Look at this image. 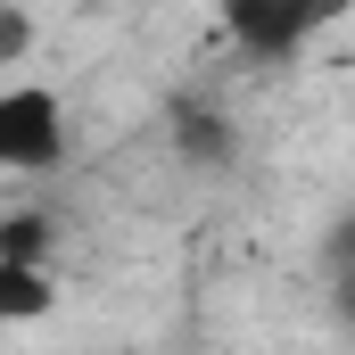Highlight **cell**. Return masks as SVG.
Segmentation results:
<instances>
[{"label": "cell", "instance_id": "obj_1", "mask_svg": "<svg viewBox=\"0 0 355 355\" xmlns=\"http://www.w3.org/2000/svg\"><path fill=\"white\" fill-rule=\"evenodd\" d=\"M0 166L8 174L67 166V99L50 83H8L0 91Z\"/></svg>", "mask_w": 355, "mask_h": 355}, {"label": "cell", "instance_id": "obj_2", "mask_svg": "<svg viewBox=\"0 0 355 355\" xmlns=\"http://www.w3.org/2000/svg\"><path fill=\"white\" fill-rule=\"evenodd\" d=\"M314 25H322V8H248V0L232 8V33H240L257 58H289Z\"/></svg>", "mask_w": 355, "mask_h": 355}, {"label": "cell", "instance_id": "obj_3", "mask_svg": "<svg viewBox=\"0 0 355 355\" xmlns=\"http://www.w3.org/2000/svg\"><path fill=\"white\" fill-rule=\"evenodd\" d=\"M50 314V272L42 265H8L0 272V322H42Z\"/></svg>", "mask_w": 355, "mask_h": 355}, {"label": "cell", "instance_id": "obj_4", "mask_svg": "<svg viewBox=\"0 0 355 355\" xmlns=\"http://www.w3.org/2000/svg\"><path fill=\"white\" fill-rule=\"evenodd\" d=\"M42 248H50V223H42V215H8V223H0V272L8 265H50Z\"/></svg>", "mask_w": 355, "mask_h": 355}, {"label": "cell", "instance_id": "obj_5", "mask_svg": "<svg viewBox=\"0 0 355 355\" xmlns=\"http://www.w3.org/2000/svg\"><path fill=\"white\" fill-rule=\"evenodd\" d=\"M25 50H33V17L17 0H0V67H25Z\"/></svg>", "mask_w": 355, "mask_h": 355}, {"label": "cell", "instance_id": "obj_6", "mask_svg": "<svg viewBox=\"0 0 355 355\" xmlns=\"http://www.w3.org/2000/svg\"><path fill=\"white\" fill-rule=\"evenodd\" d=\"M182 149L190 157H223V124L215 116H182Z\"/></svg>", "mask_w": 355, "mask_h": 355}]
</instances>
